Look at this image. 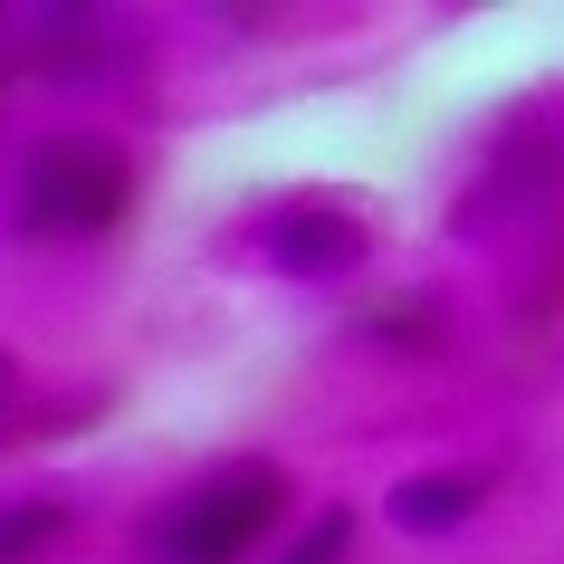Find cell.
I'll return each mask as SVG.
<instances>
[{
    "mask_svg": "<svg viewBox=\"0 0 564 564\" xmlns=\"http://www.w3.org/2000/svg\"><path fill=\"white\" fill-rule=\"evenodd\" d=\"M134 210V163L96 134H48L20 173V202H10V230L30 239H96Z\"/></svg>",
    "mask_w": 564,
    "mask_h": 564,
    "instance_id": "6da1fadb",
    "label": "cell"
},
{
    "mask_svg": "<svg viewBox=\"0 0 564 564\" xmlns=\"http://www.w3.org/2000/svg\"><path fill=\"white\" fill-rule=\"evenodd\" d=\"M278 517H288V469L239 459V469H220L210 488H192V498L153 527V545H163L173 564H239Z\"/></svg>",
    "mask_w": 564,
    "mask_h": 564,
    "instance_id": "7a4b0ae2",
    "label": "cell"
},
{
    "mask_svg": "<svg viewBox=\"0 0 564 564\" xmlns=\"http://www.w3.org/2000/svg\"><path fill=\"white\" fill-rule=\"evenodd\" d=\"M268 249L297 268V278H335V268L364 259V230H355V220H335V210H288V220L268 230Z\"/></svg>",
    "mask_w": 564,
    "mask_h": 564,
    "instance_id": "3957f363",
    "label": "cell"
},
{
    "mask_svg": "<svg viewBox=\"0 0 564 564\" xmlns=\"http://www.w3.org/2000/svg\"><path fill=\"white\" fill-rule=\"evenodd\" d=\"M469 507H478L469 478H421V488L392 498V517H412V527H449V517H469Z\"/></svg>",
    "mask_w": 564,
    "mask_h": 564,
    "instance_id": "277c9868",
    "label": "cell"
},
{
    "mask_svg": "<svg viewBox=\"0 0 564 564\" xmlns=\"http://www.w3.org/2000/svg\"><path fill=\"white\" fill-rule=\"evenodd\" d=\"M67 527V507L58 498H30V507H10V517H0V564H30L39 545H48V535Z\"/></svg>",
    "mask_w": 564,
    "mask_h": 564,
    "instance_id": "5b68a950",
    "label": "cell"
},
{
    "mask_svg": "<svg viewBox=\"0 0 564 564\" xmlns=\"http://www.w3.org/2000/svg\"><path fill=\"white\" fill-rule=\"evenodd\" d=\"M335 545H345V517H326V527L306 535V545H297V555H288V564H326V555H335Z\"/></svg>",
    "mask_w": 564,
    "mask_h": 564,
    "instance_id": "8992f818",
    "label": "cell"
}]
</instances>
